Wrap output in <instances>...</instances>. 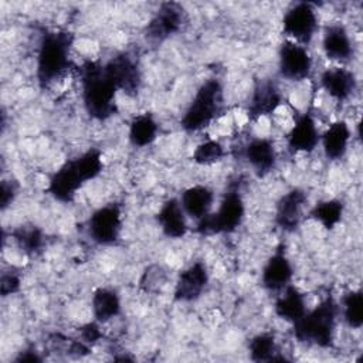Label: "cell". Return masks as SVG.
I'll use <instances>...</instances> for the list:
<instances>
[{"mask_svg": "<svg viewBox=\"0 0 363 363\" xmlns=\"http://www.w3.org/2000/svg\"><path fill=\"white\" fill-rule=\"evenodd\" d=\"M224 111L225 99L223 85L217 78H210L197 88L180 119V126L189 133L200 132L217 121Z\"/></svg>", "mask_w": 363, "mask_h": 363, "instance_id": "obj_5", "label": "cell"}, {"mask_svg": "<svg viewBox=\"0 0 363 363\" xmlns=\"http://www.w3.org/2000/svg\"><path fill=\"white\" fill-rule=\"evenodd\" d=\"M179 201L183 207L186 216L199 221L211 213L214 193L207 186L196 184V186H190L186 190H183Z\"/></svg>", "mask_w": 363, "mask_h": 363, "instance_id": "obj_21", "label": "cell"}, {"mask_svg": "<svg viewBox=\"0 0 363 363\" xmlns=\"http://www.w3.org/2000/svg\"><path fill=\"white\" fill-rule=\"evenodd\" d=\"M167 274L160 265H150L145 269L142 278H140V288L145 292H153L157 291L160 286L166 284Z\"/></svg>", "mask_w": 363, "mask_h": 363, "instance_id": "obj_31", "label": "cell"}, {"mask_svg": "<svg viewBox=\"0 0 363 363\" xmlns=\"http://www.w3.org/2000/svg\"><path fill=\"white\" fill-rule=\"evenodd\" d=\"M342 312L346 325L360 329L363 325V295L360 289H350L342 298Z\"/></svg>", "mask_w": 363, "mask_h": 363, "instance_id": "obj_29", "label": "cell"}, {"mask_svg": "<svg viewBox=\"0 0 363 363\" xmlns=\"http://www.w3.org/2000/svg\"><path fill=\"white\" fill-rule=\"evenodd\" d=\"M104 169L102 153L89 147L81 155L62 163L50 177L47 191L61 203H71L78 190L89 180L96 179Z\"/></svg>", "mask_w": 363, "mask_h": 363, "instance_id": "obj_1", "label": "cell"}, {"mask_svg": "<svg viewBox=\"0 0 363 363\" xmlns=\"http://www.w3.org/2000/svg\"><path fill=\"white\" fill-rule=\"evenodd\" d=\"M292 277L294 268L286 255L285 245L279 244L269 255L262 268L261 284L265 289L271 292H281L285 286L291 284Z\"/></svg>", "mask_w": 363, "mask_h": 363, "instance_id": "obj_14", "label": "cell"}, {"mask_svg": "<svg viewBox=\"0 0 363 363\" xmlns=\"http://www.w3.org/2000/svg\"><path fill=\"white\" fill-rule=\"evenodd\" d=\"M242 156L257 177L268 176L277 166V149L268 138H252L244 145Z\"/></svg>", "mask_w": 363, "mask_h": 363, "instance_id": "obj_17", "label": "cell"}, {"mask_svg": "<svg viewBox=\"0 0 363 363\" xmlns=\"http://www.w3.org/2000/svg\"><path fill=\"white\" fill-rule=\"evenodd\" d=\"M339 315V305L333 296L323 298L303 316L292 323V332L298 342L329 349L335 342V332Z\"/></svg>", "mask_w": 363, "mask_h": 363, "instance_id": "obj_4", "label": "cell"}, {"mask_svg": "<svg viewBox=\"0 0 363 363\" xmlns=\"http://www.w3.org/2000/svg\"><path fill=\"white\" fill-rule=\"evenodd\" d=\"M284 102V95L278 84L271 78L258 79L252 88L247 116L250 121H258L259 118L274 113Z\"/></svg>", "mask_w": 363, "mask_h": 363, "instance_id": "obj_12", "label": "cell"}, {"mask_svg": "<svg viewBox=\"0 0 363 363\" xmlns=\"http://www.w3.org/2000/svg\"><path fill=\"white\" fill-rule=\"evenodd\" d=\"M248 353L252 362H284L286 357L279 354V347L275 335L262 332L251 337L248 343Z\"/></svg>", "mask_w": 363, "mask_h": 363, "instance_id": "obj_25", "label": "cell"}, {"mask_svg": "<svg viewBox=\"0 0 363 363\" xmlns=\"http://www.w3.org/2000/svg\"><path fill=\"white\" fill-rule=\"evenodd\" d=\"M306 301L305 295L295 286L288 285L281 291V295L277 298L274 303V312L278 318L294 323L303 316L306 312Z\"/></svg>", "mask_w": 363, "mask_h": 363, "instance_id": "obj_23", "label": "cell"}, {"mask_svg": "<svg viewBox=\"0 0 363 363\" xmlns=\"http://www.w3.org/2000/svg\"><path fill=\"white\" fill-rule=\"evenodd\" d=\"M322 50L326 58L336 62H349L353 58V43L342 24H330L322 37Z\"/></svg>", "mask_w": 363, "mask_h": 363, "instance_id": "obj_19", "label": "cell"}, {"mask_svg": "<svg viewBox=\"0 0 363 363\" xmlns=\"http://www.w3.org/2000/svg\"><path fill=\"white\" fill-rule=\"evenodd\" d=\"M308 203L305 190L294 187L279 197L275 207V224L285 233L298 230L303 218V210Z\"/></svg>", "mask_w": 363, "mask_h": 363, "instance_id": "obj_13", "label": "cell"}, {"mask_svg": "<svg viewBox=\"0 0 363 363\" xmlns=\"http://www.w3.org/2000/svg\"><path fill=\"white\" fill-rule=\"evenodd\" d=\"M320 85L328 95L337 101H347L357 86L356 75L345 67H332L320 74Z\"/></svg>", "mask_w": 363, "mask_h": 363, "instance_id": "obj_18", "label": "cell"}, {"mask_svg": "<svg viewBox=\"0 0 363 363\" xmlns=\"http://www.w3.org/2000/svg\"><path fill=\"white\" fill-rule=\"evenodd\" d=\"M91 308L95 320L105 323L121 313V298L116 291L99 286L92 294Z\"/></svg>", "mask_w": 363, "mask_h": 363, "instance_id": "obj_24", "label": "cell"}, {"mask_svg": "<svg viewBox=\"0 0 363 363\" xmlns=\"http://www.w3.org/2000/svg\"><path fill=\"white\" fill-rule=\"evenodd\" d=\"M86 231L91 240L99 245H113L122 231V208L118 203H109L96 208L88 218Z\"/></svg>", "mask_w": 363, "mask_h": 363, "instance_id": "obj_9", "label": "cell"}, {"mask_svg": "<svg viewBox=\"0 0 363 363\" xmlns=\"http://www.w3.org/2000/svg\"><path fill=\"white\" fill-rule=\"evenodd\" d=\"M278 71L288 81L306 79L312 71V57L306 47L285 40L278 51Z\"/></svg>", "mask_w": 363, "mask_h": 363, "instance_id": "obj_11", "label": "cell"}, {"mask_svg": "<svg viewBox=\"0 0 363 363\" xmlns=\"http://www.w3.org/2000/svg\"><path fill=\"white\" fill-rule=\"evenodd\" d=\"M18 194V183L16 180H3L0 186V206L6 210Z\"/></svg>", "mask_w": 363, "mask_h": 363, "instance_id": "obj_33", "label": "cell"}, {"mask_svg": "<svg viewBox=\"0 0 363 363\" xmlns=\"http://www.w3.org/2000/svg\"><path fill=\"white\" fill-rule=\"evenodd\" d=\"M104 65L118 91H122L129 96L138 95L142 85V71L133 55L129 52H119L104 62Z\"/></svg>", "mask_w": 363, "mask_h": 363, "instance_id": "obj_10", "label": "cell"}, {"mask_svg": "<svg viewBox=\"0 0 363 363\" xmlns=\"http://www.w3.org/2000/svg\"><path fill=\"white\" fill-rule=\"evenodd\" d=\"M352 132L345 121H336L320 135L323 153L329 160H340L349 147Z\"/></svg>", "mask_w": 363, "mask_h": 363, "instance_id": "obj_22", "label": "cell"}, {"mask_svg": "<svg viewBox=\"0 0 363 363\" xmlns=\"http://www.w3.org/2000/svg\"><path fill=\"white\" fill-rule=\"evenodd\" d=\"M244 216L245 204L235 183L225 190L218 208L197 221L194 231L201 235L234 233L242 224Z\"/></svg>", "mask_w": 363, "mask_h": 363, "instance_id": "obj_6", "label": "cell"}, {"mask_svg": "<svg viewBox=\"0 0 363 363\" xmlns=\"http://www.w3.org/2000/svg\"><path fill=\"white\" fill-rule=\"evenodd\" d=\"M21 288V277L20 272L14 268L9 271H3L0 278V292L1 296H9L17 294Z\"/></svg>", "mask_w": 363, "mask_h": 363, "instance_id": "obj_32", "label": "cell"}, {"mask_svg": "<svg viewBox=\"0 0 363 363\" xmlns=\"http://www.w3.org/2000/svg\"><path fill=\"white\" fill-rule=\"evenodd\" d=\"M11 237L18 248L28 257L38 255L45 245L44 231L34 224H23L17 227L13 230Z\"/></svg>", "mask_w": 363, "mask_h": 363, "instance_id": "obj_27", "label": "cell"}, {"mask_svg": "<svg viewBox=\"0 0 363 363\" xmlns=\"http://www.w3.org/2000/svg\"><path fill=\"white\" fill-rule=\"evenodd\" d=\"M345 204L337 199L322 200L316 203L309 211V217L318 221L326 230H333L343 217Z\"/></svg>", "mask_w": 363, "mask_h": 363, "instance_id": "obj_28", "label": "cell"}, {"mask_svg": "<svg viewBox=\"0 0 363 363\" xmlns=\"http://www.w3.org/2000/svg\"><path fill=\"white\" fill-rule=\"evenodd\" d=\"M74 34L68 30H45L41 35L35 77L41 88L50 86L71 65V48Z\"/></svg>", "mask_w": 363, "mask_h": 363, "instance_id": "obj_3", "label": "cell"}, {"mask_svg": "<svg viewBox=\"0 0 363 363\" xmlns=\"http://www.w3.org/2000/svg\"><path fill=\"white\" fill-rule=\"evenodd\" d=\"M282 31L294 43L309 44L318 31V16L312 3L292 4L282 17Z\"/></svg>", "mask_w": 363, "mask_h": 363, "instance_id": "obj_8", "label": "cell"}, {"mask_svg": "<svg viewBox=\"0 0 363 363\" xmlns=\"http://www.w3.org/2000/svg\"><path fill=\"white\" fill-rule=\"evenodd\" d=\"M156 220L163 231V234L169 238H182L189 231L187 216L179 201V199L166 200L160 210L156 214Z\"/></svg>", "mask_w": 363, "mask_h": 363, "instance_id": "obj_20", "label": "cell"}, {"mask_svg": "<svg viewBox=\"0 0 363 363\" xmlns=\"http://www.w3.org/2000/svg\"><path fill=\"white\" fill-rule=\"evenodd\" d=\"M225 156V149L218 140H206L197 145V147L193 152V162L200 166H211L223 160Z\"/></svg>", "mask_w": 363, "mask_h": 363, "instance_id": "obj_30", "label": "cell"}, {"mask_svg": "<svg viewBox=\"0 0 363 363\" xmlns=\"http://www.w3.org/2000/svg\"><path fill=\"white\" fill-rule=\"evenodd\" d=\"M320 143V133L315 118L305 112L299 115L286 135V147L291 153H311Z\"/></svg>", "mask_w": 363, "mask_h": 363, "instance_id": "obj_16", "label": "cell"}, {"mask_svg": "<svg viewBox=\"0 0 363 363\" xmlns=\"http://www.w3.org/2000/svg\"><path fill=\"white\" fill-rule=\"evenodd\" d=\"M43 357L38 354V352L33 349H26L20 352V354L16 357V362H41Z\"/></svg>", "mask_w": 363, "mask_h": 363, "instance_id": "obj_35", "label": "cell"}, {"mask_svg": "<svg viewBox=\"0 0 363 363\" xmlns=\"http://www.w3.org/2000/svg\"><path fill=\"white\" fill-rule=\"evenodd\" d=\"M186 23V9L180 3L164 1L159 6L153 17L145 26V40L153 45H159L177 34Z\"/></svg>", "mask_w": 363, "mask_h": 363, "instance_id": "obj_7", "label": "cell"}, {"mask_svg": "<svg viewBox=\"0 0 363 363\" xmlns=\"http://www.w3.org/2000/svg\"><path fill=\"white\" fill-rule=\"evenodd\" d=\"M79 339L86 343L88 346L95 345L101 337H102V332L99 328V322L94 320V322H88L85 325H82L79 328Z\"/></svg>", "mask_w": 363, "mask_h": 363, "instance_id": "obj_34", "label": "cell"}, {"mask_svg": "<svg viewBox=\"0 0 363 363\" xmlns=\"http://www.w3.org/2000/svg\"><path fill=\"white\" fill-rule=\"evenodd\" d=\"M81 94L86 113L96 121H106L118 113L116 86L101 61L86 60L79 67Z\"/></svg>", "mask_w": 363, "mask_h": 363, "instance_id": "obj_2", "label": "cell"}, {"mask_svg": "<svg viewBox=\"0 0 363 363\" xmlns=\"http://www.w3.org/2000/svg\"><path fill=\"white\" fill-rule=\"evenodd\" d=\"M159 132V125L150 113H142L132 119L129 125V140L136 147L152 145Z\"/></svg>", "mask_w": 363, "mask_h": 363, "instance_id": "obj_26", "label": "cell"}, {"mask_svg": "<svg viewBox=\"0 0 363 363\" xmlns=\"http://www.w3.org/2000/svg\"><path fill=\"white\" fill-rule=\"evenodd\" d=\"M207 284V267L204 262L196 261L177 275L173 298L177 302H194L201 296Z\"/></svg>", "mask_w": 363, "mask_h": 363, "instance_id": "obj_15", "label": "cell"}]
</instances>
